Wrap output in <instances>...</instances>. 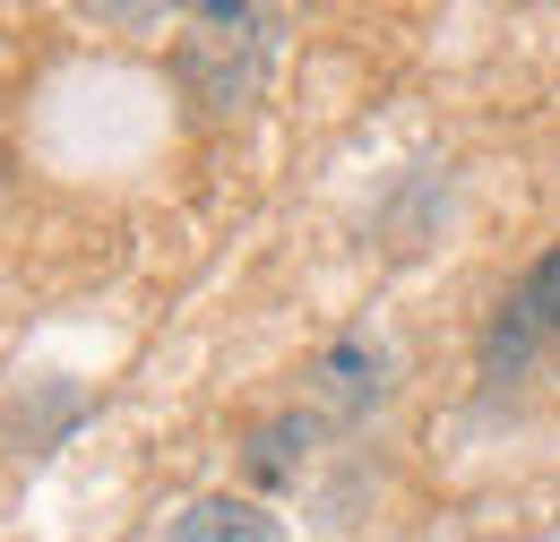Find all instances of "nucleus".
<instances>
[{
    "label": "nucleus",
    "mask_w": 560,
    "mask_h": 542,
    "mask_svg": "<svg viewBox=\"0 0 560 542\" xmlns=\"http://www.w3.org/2000/svg\"><path fill=\"white\" fill-rule=\"evenodd\" d=\"M517 310H526L544 337H560V250H544V259L526 268V284H517Z\"/></svg>",
    "instance_id": "obj_4"
},
{
    "label": "nucleus",
    "mask_w": 560,
    "mask_h": 542,
    "mask_svg": "<svg viewBox=\"0 0 560 542\" xmlns=\"http://www.w3.org/2000/svg\"><path fill=\"white\" fill-rule=\"evenodd\" d=\"M293 448H311V422H302V413H284V422H268V431L250 439V474H259V482H284L293 466H302Z\"/></svg>",
    "instance_id": "obj_3"
},
{
    "label": "nucleus",
    "mask_w": 560,
    "mask_h": 542,
    "mask_svg": "<svg viewBox=\"0 0 560 542\" xmlns=\"http://www.w3.org/2000/svg\"><path fill=\"white\" fill-rule=\"evenodd\" d=\"M380 370H388V353H380V344H362V337H346L328 362H319V379H328V397H337V405H380Z\"/></svg>",
    "instance_id": "obj_2"
},
{
    "label": "nucleus",
    "mask_w": 560,
    "mask_h": 542,
    "mask_svg": "<svg viewBox=\"0 0 560 542\" xmlns=\"http://www.w3.org/2000/svg\"><path fill=\"white\" fill-rule=\"evenodd\" d=\"M164 542H284V526L259 508V499H233V491H215V499H190Z\"/></svg>",
    "instance_id": "obj_1"
}]
</instances>
